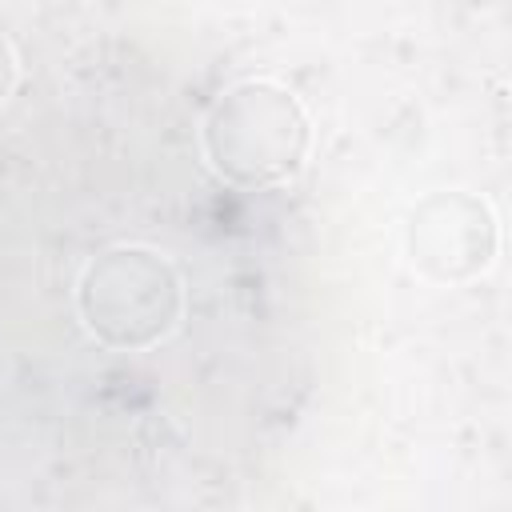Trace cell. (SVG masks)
Instances as JSON below:
<instances>
[{"label":"cell","mask_w":512,"mask_h":512,"mask_svg":"<svg viewBox=\"0 0 512 512\" xmlns=\"http://www.w3.org/2000/svg\"><path fill=\"white\" fill-rule=\"evenodd\" d=\"M312 148L304 104L272 80H240L204 116V156L228 184L276 188L292 180Z\"/></svg>","instance_id":"1"},{"label":"cell","mask_w":512,"mask_h":512,"mask_svg":"<svg viewBox=\"0 0 512 512\" xmlns=\"http://www.w3.org/2000/svg\"><path fill=\"white\" fill-rule=\"evenodd\" d=\"M84 328L116 352H144L168 340L184 316V284L172 260L144 244L100 252L76 288Z\"/></svg>","instance_id":"2"},{"label":"cell","mask_w":512,"mask_h":512,"mask_svg":"<svg viewBox=\"0 0 512 512\" xmlns=\"http://www.w3.org/2000/svg\"><path fill=\"white\" fill-rule=\"evenodd\" d=\"M500 228L484 196L448 188L412 208L408 260L432 284H468L496 264Z\"/></svg>","instance_id":"3"},{"label":"cell","mask_w":512,"mask_h":512,"mask_svg":"<svg viewBox=\"0 0 512 512\" xmlns=\"http://www.w3.org/2000/svg\"><path fill=\"white\" fill-rule=\"evenodd\" d=\"M16 80H20V68H16V52L12 44L0 36V104L16 92Z\"/></svg>","instance_id":"4"}]
</instances>
